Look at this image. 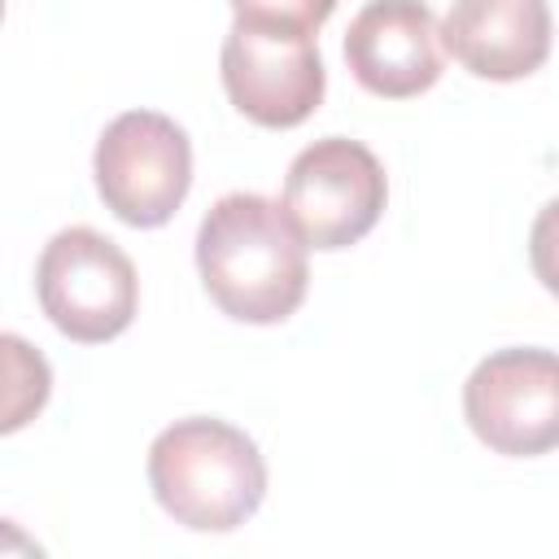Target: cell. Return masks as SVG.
Returning a JSON list of instances; mask_svg holds the SVG:
<instances>
[{
  "instance_id": "6da1fadb",
  "label": "cell",
  "mask_w": 559,
  "mask_h": 559,
  "mask_svg": "<svg viewBox=\"0 0 559 559\" xmlns=\"http://www.w3.org/2000/svg\"><path fill=\"white\" fill-rule=\"evenodd\" d=\"M306 236L284 201L227 192L210 205L197 231V271L210 301L240 323H284L310 284Z\"/></svg>"
},
{
  "instance_id": "7a4b0ae2",
  "label": "cell",
  "mask_w": 559,
  "mask_h": 559,
  "mask_svg": "<svg viewBox=\"0 0 559 559\" xmlns=\"http://www.w3.org/2000/svg\"><path fill=\"white\" fill-rule=\"evenodd\" d=\"M148 485L162 511L192 533H231L266 498V463L236 424L175 419L148 445Z\"/></svg>"
},
{
  "instance_id": "3957f363",
  "label": "cell",
  "mask_w": 559,
  "mask_h": 559,
  "mask_svg": "<svg viewBox=\"0 0 559 559\" xmlns=\"http://www.w3.org/2000/svg\"><path fill=\"white\" fill-rule=\"evenodd\" d=\"M35 293L52 328L79 345L122 336L140 306V280L131 258L92 227H66L44 245L35 266Z\"/></svg>"
},
{
  "instance_id": "277c9868",
  "label": "cell",
  "mask_w": 559,
  "mask_h": 559,
  "mask_svg": "<svg viewBox=\"0 0 559 559\" xmlns=\"http://www.w3.org/2000/svg\"><path fill=\"white\" fill-rule=\"evenodd\" d=\"M96 192L127 227H162L192 188V144L157 109L118 114L96 140Z\"/></svg>"
},
{
  "instance_id": "5b68a950",
  "label": "cell",
  "mask_w": 559,
  "mask_h": 559,
  "mask_svg": "<svg viewBox=\"0 0 559 559\" xmlns=\"http://www.w3.org/2000/svg\"><path fill=\"white\" fill-rule=\"evenodd\" d=\"M223 87L231 105L271 131L306 122L323 100V57L314 31L236 17L218 52Z\"/></svg>"
},
{
  "instance_id": "8992f818",
  "label": "cell",
  "mask_w": 559,
  "mask_h": 559,
  "mask_svg": "<svg viewBox=\"0 0 559 559\" xmlns=\"http://www.w3.org/2000/svg\"><path fill=\"white\" fill-rule=\"evenodd\" d=\"M389 179L380 157L345 135L306 144L284 179V210L310 249H349L384 214Z\"/></svg>"
},
{
  "instance_id": "52a82bcc",
  "label": "cell",
  "mask_w": 559,
  "mask_h": 559,
  "mask_svg": "<svg viewBox=\"0 0 559 559\" xmlns=\"http://www.w3.org/2000/svg\"><path fill=\"white\" fill-rule=\"evenodd\" d=\"M463 415L493 454L559 450V354L515 345L480 358L463 384Z\"/></svg>"
},
{
  "instance_id": "ba28073f",
  "label": "cell",
  "mask_w": 559,
  "mask_h": 559,
  "mask_svg": "<svg viewBox=\"0 0 559 559\" xmlns=\"http://www.w3.org/2000/svg\"><path fill=\"white\" fill-rule=\"evenodd\" d=\"M441 22L424 0H371L345 31L349 74L384 100L428 92L441 70Z\"/></svg>"
},
{
  "instance_id": "9c48e42d",
  "label": "cell",
  "mask_w": 559,
  "mask_h": 559,
  "mask_svg": "<svg viewBox=\"0 0 559 559\" xmlns=\"http://www.w3.org/2000/svg\"><path fill=\"white\" fill-rule=\"evenodd\" d=\"M445 52L476 79L511 83L550 57L546 0H454L441 22Z\"/></svg>"
},
{
  "instance_id": "30bf717a",
  "label": "cell",
  "mask_w": 559,
  "mask_h": 559,
  "mask_svg": "<svg viewBox=\"0 0 559 559\" xmlns=\"http://www.w3.org/2000/svg\"><path fill=\"white\" fill-rule=\"evenodd\" d=\"M236 17H253V22H280V26H297V31H319L336 0H231Z\"/></svg>"
},
{
  "instance_id": "8fae6325",
  "label": "cell",
  "mask_w": 559,
  "mask_h": 559,
  "mask_svg": "<svg viewBox=\"0 0 559 559\" xmlns=\"http://www.w3.org/2000/svg\"><path fill=\"white\" fill-rule=\"evenodd\" d=\"M528 262H533V275L542 280V288L550 297H559V197L542 205V214L533 218V231H528Z\"/></svg>"
}]
</instances>
